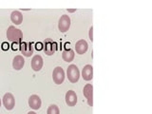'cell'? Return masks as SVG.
Masks as SVG:
<instances>
[{"instance_id": "obj_14", "label": "cell", "mask_w": 152, "mask_h": 114, "mask_svg": "<svg viewBox=\"0 0 152 114\" xmlns=\"http://www.w3.org/2000/svg\"><path fill=\"white\" fill-rule=\"evenodd\" d=\"M25 65V59L22 55H16L12 60V68L15 70H20Z\"/></svg>"}, {"instance_id": "obj_20", "label": "cell", "mask_w": 152, "mask_h": 114, "mask_svg": "<svg viewBox=\"0 0 152 114\" xmlns=\"http://www.w3.org/2000/svg\"><path fill=\"white\" fill-rule=\"evenodd\" d=\"M28 114H36L34 111H30V112H28Z\"/></svg>"}, {"instance_id": "obj_11", "label": "cell", "mask_w": 152, "mask_h": 114, "mask_svg": "<svg viewBox=\"0 0 152 114\" xmlns=\"http://www.w3.org/2000/svg\"><path fill=\"white\" fill-rule=\"evenodd\" d=\"M65 100H66V104L69 107H74L76 103H77V95H76L75 91H73V90H69L66 93Z\"/></svg>"}, {"instance_id": "obj_21", "label": "cell", "mask_w": 152, "mask_h": 114, "mask_svg": "<svg viewBox=\"0 0 152 114\" xmlns=\"http://www.w3.org/2000/svg\"><path fill=\"white\" fill-rule=\"evenodd\" d=\"M0 107H1V99H0Z\"/></svg>"}, {"instance_id": "obj_18", "label": "cell", "mask_w": 152, "mask_h": 114, "mask_svg": "<svg viewBox=\"0 0 152 114\" xmlns=\"http://www.w3.org/2000/svg\"><path fill=\"white\" fill-rule=\"evenodd\" d=\"M88 37H89V40L90 41H93V27H90L89 28V31H88Z\"/></svg>"}, {"instance_id": "obj_15", "label": "cell", "mask_w": 152, "mask_h": 114, "mask_svg": "<svg viewBox=\"0 0 152 114\" xmlns=\"http://www.w3.org/2000/svg\"><path fill=\"white\" fill-rule=\"evenodd\" d=\"M11 20L15 25H20L23 22V15L19 11H13L11 14Z\"/></svg>"}, {"instance_id": "obj_7", "label": "cell", "mask_w": 152, "mask_h": 114, "mask_svg": "<svg viewBox=\"0 0 152 114\" xmlns=\"http://www.w3.org/2000/svg\"><path fill=\"white\" fill-rule=\"evenodd\" d=\"M84 96L87 98V101L89 107L93 106V87L91 84H87L83 89Z\"/></svg>"}, {"instance_id": "obj_17", "label": "cell", "mask_w": 152, "mask_h": 114, "mask_svg": "<svg viewBox=\"0 0 152 114\" xmlns=\"http://www.w3.org/2000/svg\"><path fill=\"white\" fill-rule=\"evenodd\" d=\"M47 114H60L59 107H57L56 104H50V106L48 107Z\"/></svg>"}, {"instance_id": "obj_12", "label": "cell", "mask_w": 152, "mask_h": 114, "mask_svg": "<svg viewBox=\"0 0 152 114\" xmlns=\"http://www.w3.org/2000/svg\"><path fill=\"white\" fill-rule=\"evenodd\" d=\"M88 49V43H87V41H86V40L81 39V40L76 42V44H75L76 53L82 55V54H84V53L87 52Z\"/></svg>"}, {"instance_id": "obj_4", "label": "cell", "mask_w": 152, "mask_h": 114, "mask_svg": "<svg viewBox=\"0 0 152 114\" xmlns=\"http://www.w3.org/2000/svg\"><path fill=\"white\" fill-rule=\"evenodd\" d=\"M70 18L66 14H63L58 21V28L61 32H66L69 31V28H70Z\"/></svg>"}, {"instance_id": "obj_16", "label": "cell", "mask_w": 152, "mask_h": 114, "mask_svg": "<svg viewBox=\"0 0 152 114\" xmlns=\"http://www.w3.org/2000/svg\"><path fill=\"white\" fill-rule=\"evenodd\" d=\"M74 50H71V49H68V50H65L63 52H62V58L65 62H71L74 59Z\"/></svg>"}, {"instance_id": "obj_1", "label": "cell", "mask_w": 152, "mask_h": 114, "mask_svg": "<svg viewBox=\"0 0 152 114\" xmlns=\"http://www.w3.org/2000/svg\"><path fill=\"white\" fill-rule=\"evenodd\" d=\"M7 38L12 43H21L23 39V32L14 26H10L7 31Z\"/></svg>"}, {"instance_id": "obj_10", "label": "cell", "mask_w": 152, "mask_h": 114, "mask_svg": "<svg viewBox=\"0 0 152 114\" xmlns=\"http://www.w3.org/2000/svg\"><path fill=\"white\" fill-rule=\"evenodd\" d=\"M31 69L34 71L41 70V69L43 68V58H42V56L39 55V54L33 56L32 59H31Z\"/></svg>"}, {"instance_id": "obj_2", "label": "cell", "mask_w": 152, "mask_h": 114, "mask_svg": "<svg viewBox=\"0 0 152 114\" xmlns=\"http://www.w3.org/2000/svg\"><path fill=\"white\" fill-rule=\"evenodd\" d=\"M66 77H68L69 81L71 83H76L78 82L80 78V71L76 65H69V68L66 69Z\"/></svg>"}, {"instance_id": "obj_9", "label": "cell", "mask_w": 152, "mask_h": 114, "mask_svg": "<svg viewBox=\"0 0 152 114\" xmlns=\"http://www.w3.org/2000/svg\"><path fill=\"white\" fill-rule=\"evenodd\" d=\"M20 50L25 57H31L33 53V46L32 43L30 42H21Z\"/></svg>"}, {"instance_id": "obj_8", "label": "cell", "mask_w": 152, "mask_h": 114, "mask_svg": "<svg viewBox=\"0 0 152 114\" xmlns=\"http://www.w3.org/2000/svg\"><path fill=\"white\" fill-rule=\"evenodd\" d=\"M28 106L31 107V108L34 109V110H37V109H40L41 106H42V101L41 98L36 94H33L31 96H30L28 98Z\"/></svg>"}, {"instance_id": "obj_19", "label": "cell", "mask_w": 152, "mask_h": 114, "mask_svg": "<svg viewBox=\"0 0 152 114\" xmlns=\"http://www.w3.org/2000/svg\"><path fill=\"white\" fill-rule=\"evenodd\" d=\"M68 12H76V9H74V10H68Z\"/></svg>"}, {"instance_id": "obj_5", "label": "cell", "mask_w": 152, "mask_h": 114, "mask_svg": "<svg viewBox=\"0 0 152 114\" xmlns=\"http://www.w3.org/2000/svg\"><path fill=\"white\" fill-rule=\"evenodd\" d=\"M2 99H3V104L7 110H12V109H13L14 106H15V99H14V96L12 93H10V92L6 93Z\"/></svg>"}, {"instance_id": "obj_6", "label": "cell", "mask_w": 152, "mask_h": 114, "mask_svg": "<svg viewBox=\"0 0 152 114\" xmlns=\"http://www.w3.org/2000/svg\"><path fill=\"white\" fill-rule=\"evenodd\" d=\"M57 50V44L50 39H47L44 42V51L47 55H53Z\"/></svg>"}, {"instance_id": "obj_3", "label": "cell", "mask_w": 152, "mask_h": 114, "mask_svg": "<svg viewBox=\"0 0 152 114\" xmlns=\"http://www.w3.org/2000/svg\"><path fill=\"white\" fill-rule=\"evenodd\" d=\"M65 71L61 66H56L52 71V79L56 85H61L65 80Z\"/></svg>"}, {"instance_id": "obj_13", "label": "cell", "mask_w": 152, "mask_h": 114, "mask_svg": "<svg viewBox=\"0 0 152 114\" xmlns=\"http://www.w3.org/2000/svg\"><path fill=\"white\" fill-rule=\"evenodd\" d=\"M82 77L85 81H90L93 78V66L91 65H86L82 69Z\"/></svg>"}]
</instances>
